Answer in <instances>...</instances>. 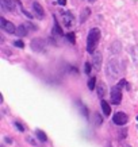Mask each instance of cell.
I'll list each match as a JSON object with an SVG mask.
<instances>
[{
    "mask_svg": "<svg viewBox=\"0 0 138 147\" xmlns=\"http://www.w3.org/2000/svg\"><path fill=\"white\" fill-rule=\"evenodd\" d=\"M126 134H127V129L123 128L122 131H120V138H126Z\"/></svg>",
    "mask_w": 138,
    "mask_h": 147,
    "instance_id": "25",
    "label": "cell"
},
{
    "mask_svg": "<svg viewBox=\"0 0 138 147\" xmlns=\"http://www.w3.org/2000/svg\"><path fill=\"white\" fill-rule=\"evenodd\" d=\"M94 121H95V124H96V125H100L103 123L102 116L99 115V113H95V115H94Z\"/></svg>",
    "mask_w": 138,
    "mask_h": 147,
    "instance_id": "20",
    "label": "cell"
},
{
    "mask_svg": "<svg viewBox=\"0 0 138 147\" xmlns=\"http://www.w3.org/2000/svg\"><path fill=\"white\" fill-rule=\"evenodd\" d=\"M4 140H5L7 143H12V139H10V138H5Z\"/></svg>",
    "mask_w": 138,
    "mask_h": 147,
    "instance_id": "27",
    "label": "cell"
},
{
    "mask_svg": "<svg viewBox=\"0 0 138 147\" xmlns=\"http://www.w3.org/2000/svg\"><path fill=\"white\" fill-rule=\"evenodd\" d=\"M100 39V30L99 28H91L87 36V51L91 54L95 53V47Z\"/></svg>",
    "mask_w": 138,
    "mask_h": 147,
    "instance_id": "1",
    "label": "cell"
},
{
    "mask_svg": "<svg viewBox=\"0 0 138 147\" xmlns=\"http://www.w3.org/2000/svg\"><path fill=\"white\" fill-rule=\"evenodd\" d=\"M0 23H1V28H3L5 32H8V34H14V32H16L15 26H14L11 22H7L4 18L0 19Z\"/></svg>",
    "mask_w": 138,
    "mask_h": 147,
    "instance_id": "5",
    "label": "cell"
},
{
    "mask_svg": "<svg viewBox=\"0 0 138 147\" xmlns=\"http://www.w3.org/2000/svg\"><path fill=\"white\" fill-rule=\"evenodd\" d=\"M84 71L87 73V74H89V73H91V63H89V62H85L84 63Z\"/></svg>",
    "mask_w": 138,
    "mask_h": 147,
    "instance_id": "22",
    "label": "cell"
},
{
    "mask_svg": "<svg viewBox=\"0 0 138 147\" xmlns=\"http://www.w3.org/2000/svg\"><path fill=\"white\" fill-rule=\"evenodd\" d=\"M31 49L34 51H42L45 49V40L39 39V38H35V39L31 40Z\"/></svg>",
    "mask_w": 138,
    "mask_h": 147,
    "instance_id": "6",
    "label": "cell"
},
{
    "mask_svg": "<svg viewBox=\"0 0 138 147\" xmlns=\"http://www.w3.org/2000/svg\"><path fill=\"white\" fill-rule=\"evenodd\" d=\"M89 13H91V9H89L88 7H85V8L81 11V18H80V22H81V23L85 22V19L89 16Z\"/></svg>",
    "mask_w": 138,
    "mask_h": 147,
    "instance_id": "15",
    "label": "cell"
},
{
    "mask_svg": "<svg viewBox=\"0 0 138 147\" xmlns=\"http://www.w3.org/2000/svg\"><path fill=\"white\" fill-rule=\"evenodd\" d=\"M33 9H34V12H35V15L38 16L39 19H44L45 16V12H44V8H42V5L38 3V1H33Z\"/></svg>",
    "mask_w": 138,
    "mask_h": 147,
    "instance_id": "8",
    "label": "cell"
},
{
    "mask_svg": "<svg viewBox=\"0 0 138 147\" xmlns=\"http://www.w3.org/2000/svg\"><path fill=\"white\" fill-rule=\"evenodd\" d=\"M14 124H15V127H16V128H18L19 131H20V132H23V131H24V127H23V125L20 124V123H19V121H15V123H14Z\"/></svg>",
    "mask_w": 138,
    "mask_h": 147,
    "instance_id": "23",
    "label": "cell"
},
{
    "mask_svg": "<svg viewBox=\"0 0 138 147\" xmlns=\"http://www.w3.org/2000/svg\"><path fill=\"white\" fill-rule=\"evenodd\" d=\"M102 61H103V57H102V53H94V57H92V65H94L95 69H100L102 67Z\"/></svg>",
    "mask_w": 138,
    "mask_h": 147,
    "instance_id": "7",
    "label": "cell"
},
{
    "mask_svg": "<svg viewBox=\"0 0 138 147\" xmlns=\"http://www.w3.org/2000/svg\"><path fill=\"white\" fill-rule=\"evenodd\" d=\"M104 93H106V86H104L103 84H99L98 85V96L99 97H103Z\"/></svg>",
    "mask_w": 138,
    "mask_h": 147,
    "instance_id": "17",
    "label": "cell"
},
{
    "mask_svg": "<svg viewBox=\"0 0 138 147\" xmlns=\"http://www.w3.org/2000/svg\"><path fill=\"white\" fill-rule=\"evenodd\" d=\"M14 46H16L19 49H23V47H24V43H23V40H15V42H14Z\"/></svg>",
    "mask_w": 138,
    "mask_h": 147,
    "instance_id": "21",
    "label": "cell"
},
{
    "mask_svg": "<svg viewBox=\"0 0 138 147\" xmlns=\"http://www.w3.org/2000/svg\"><path fill=\"white\" fill-rule=\"evenodd\" d=\"M95 85H96V78H95V77L89 78V81H88V89L89 90H95Z\"/></svg>",
    "mask_w": 138,
    "mask_h": 147,
    "instance_id": "19",
    "label": "cell"
},
{
    "mask_svg": "<svg viewBox=\"0 0 138 147\" xmlns=\"http://www.w3.org/2000/svg\"><path fill=\"white\" fill-rule=\"evenodd\" d=\"M137 120H138V116H137Z\"/></svg>",
    "mask_w": 138,
    "mask_h": 147,
    "instance_id": "30",
    "label": "cell"
},
{
    "mask_svg": "<svg viewBox=\"0 0 138 147\" xmlns=\"http://www.w3.org/2000/svg\"><path fill=\"white\" fill-rule=\"evenodd\" d=\"M53 35H60L63 36V30H61V27L58 26L57 20H56V18H54V27H53Z\"/></svg>",
    "mask_w": 138,
    "mask_h": 147,
    "instance_id": "14",
    "label": "cell"
},
{
    "mask_svg": "<svg viewBox=\"0 0 138 147\" xmlns=\"http://www.w3.org/2000/svg\"><path fill=\"white\" fill-rule=\"evenodd\" d=\"M1 147H4V144H1Z\"/></svg>",
    "mask_w": 138,
    "mask_h": 147,
    "instance_id": "29",
    "label": "cell"
},
{
    "mask_svg": "<svg viewBox=\"0 0 138 147\" xmlns=\"http://www.w3.org/2000/svg\"><path fill=\"white\" fill-rule=\"evenodd\" d=\"M72 20H73V15L71 12H67L64 15V24H65V27H71Z\"/></svg>",
    "mask_w": 138,
    "mask_h": 147,
    "instance_id": "12",
    "label": "cell"
},
{
    "mask_svg": "<svg viewBox=\"0 0 138 147\" xmlns=\"http://www.w3.org/2000/svg\"><path fill=\"white\" fill-rule=\"evenodd\" d=\"M102 111L106 116L111 115V107H110V104H108L106 100H102Z\"/></svg>",
    "mask_w": 138,
    "mask_h": 147,
    "instance_id": "10",
    "label": "cell"
},
{
    "mask_svg": "<svg viewBox=\"0 0 138 147\" xmlns=\"http://www.w3.org/2000/svg\"><path fill=\"white\" fill-rule=\"evenodd\" d=\"M67 38L71 40V43H75V34H73V32H69L67 35Z\"/></svg>",
    "mask_w": 138,
    "mask_h": 147,
    "instance_id": "24",
    "label": "cell"
},
{
    "mask_svg": "<svg viewBox=\"0 0 138 147\" xmlns=\"http://www.w3.org/2000/svg\"><path fill=\"white\" fill-rule=\"evenodd\" d=\"M77 105H79V108H80L81 113H83V116H85V117H88V109H87V107H85L84 104L81 101H77Z\"/></svg>",
    "mask_w": 138,
    "mask_h": 147,
    "instance_id": "16",
    "label": "cell"
},
{
    "mask_svg": "<svg viewBox=\"0 0 138 147\" xmlns=\"http://www.w3.org/2000/svg\"><path fill=\"white\" fill-rule=\"evenodd\" d=\"M111 53L112 54H118V53H120V42L119 40H114L112 42V45H111Z\"/></svg>",
    "mask_w": 138,
    "mask_h": 147,
    "instance_id": "13",
    "label": "cell"
},
{
    "mask_svg": "<svg viewBox=\"0 0 138 147\" xmlns=\"http://www.w3.org/2000/svg\"><path fill=\"white\" fill-rule=\"evenodd\" d=\"M120 73H123V65L119 62V59L112 58L110 62L107 63V76L111 78H116Z\"/></svg>",
    "mask_w": 138,
    "mask_h": 147,
    "instance_id": "2",
    "label": "cell"
},
{
    "mask_svg": "<svg viewBox=\"0 0 138 147\" xmlns=\"http://www.w3.org/2000/svg\"><path fill=\"white\" fill-rule=\"evenodd\" d=\"M18 36H26L27 35V26L26 24H20V26H18V28H16V32H15Z\"/></svg>",
    "mask_w": 138,
    "mask_h": 147,
    "instance_id": "11",
    "label": "cell"
},
{
    "mask_svg": "<svg viewBox=\"0 0 138 147\" xmlns=\"http://www.w3.org/2000/svg\"><path fill=\"white\" fill-rule=\"evenodd\" d=\"M27 140H29V142L31 143L33 146H37V143H35V142H34V140H33V139H31V138H27Z\"/></svg>",
    "mask_w": 138,
    "mask_h": 147,
    "instance_id": "26",
    "label": "cell"
},
{
    "mask_svg": "<svg viewBox=\"0 0 138 147\" xmlns=\"http://www.w3.org/2000/svg\"><path fill=\"white\" fill-rule=\"evenodd\" d=\"M112 121L116 125H125L127 123V115L125 112H116L114 115V117H112Z\"/></svg>",
    "mask_w": 138,
    "mask_h": 147,
    "instance_id": "4",
    "label": "cell"
},
{
    "mask_svg": "<svg viewBox=\"0 0 138 147\" xmlns=\"http://www.w3.org/2000/svg\"><path fill=\"white\" fill-rule=\"evenodd\" d=\"M110 98H111L112 104H119L122 100V88H119L118 85L114 86L111 89V93H110Z\"/></svg>",
    "mask_w": 138,
    "mask_h": 147,
    "instance_id": "3",
    "label": "cell"
},
{
    "mask_svg": "<svg viewBox=\"0 0 138 147\" xmlns=\"http://www.w3.org/2000/svg\"><path fill=\"white\" fill-rule=\"evenodd\" d=\"M37 136L39 138L41 142H46V140H48V136H46V134H45L44 131H41V129H38V131H37Z\"/></svg>",
    "mask_w": 138,
    "mask_h": 147,
    "instance_id": "18",
    "label": "cell"
},
{
    "mask_svg": "<svg viewBox=\"0 0 138 147\" xmlns=\"http://www.w3.org/2000/svg\"><path fill=\"white\" fill-rule=\"evenodd\" d=\"M1 7H3L4 11L11 12V11L15 9V1L14 0H1Z\"/></svg>",
    "mask_w": 138,
    "mask_h": 147,
    "instance_id": "9",
    "label": "cell"
},
{
    "mask_svg": "<svg viewBox=\"0 0 138 147\" xmlns=\"http://www.w3.org/2000/svg\"><path fill=\"white\" fill-rule=\"evenodd\" d=\"M89 1H95V0H89Z\"/></svg>",
    "mask_w": 138,
    "mask_h": 147,
    "instance_id": "28",
    "label": "cell"
}]
</instances>
